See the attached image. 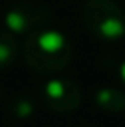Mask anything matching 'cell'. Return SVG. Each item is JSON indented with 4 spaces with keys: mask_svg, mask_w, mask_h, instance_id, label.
<instances>
[{
    "mask_svg": "<svg viewBox=\"0 0 125 127\" xmlns=\"http://www.w3.org/2000/svg\"><path fill=\"white\" fill-rule=\"evenodd\" d=\"M72 42L63 32L42 28L26 37L24 61L37 74H57L72 61Z\"/></svg>",
    "mask_w": 125,
    "mask_h": 127,
    "instance_id": "cell-1",
    "label": "cell"
},
{
    "mask_svg": "<svg viewBox=\"0 0 125 127\" xmlns=\"http://www.w3.org/2000/svg\"><path fill=\"white\" fill-rule=\"evenodd\" d=\"M83 22L98 41L118 42L125 37V11L114 0H87Z\"/></svg>",
    "mask_w": 125,
    "mask_h": 127,
    "instance_id": "cell-2",
    "label": "cell"
},
{
    "mask_svg": "<svg viewBox=\"0 0 125 127\" xmlns=\"http://www.w3.org/2000/svg\"><path fill=\"white\" fill-rule=\"evenodd\" d=\"M41 99L51 112L66 114L79 107L81 89L75 81L66 77H53L46 81L41 89Z\"/></svg>",
    "mask_w": 125,
    "mask_h": 127,
    "instance_id": "cell-3",
    "label": "cell"
},
{
    "mask_svg": "<svg viewBox=\"0 0 125 127\" xmlns=\"http://www.w3.org/2000/svg\"><path fill=\"white\" fill-rule=\"evenodd\" d=\"M50 20V9L44 6H15L4 17L6 30L13 35H31L46 28Z\"/></svg>",
    "mask_w": 125,
    "mask_h": 127,
    "instance_id": "cell-4",
    "label": "cell"
},
{
    "mask_svg": "<svg viewBox=\"0 0 125 127\" xmlns=\"http://www.w3.org/2000/svg\"><path fill=\"white\" fill-rule=\"evenodd\" d=\"M94 103L105 112H123L125 111V94L114 87H103L96 90L94 94Z\"/></svg>",
    "mask_w": 125,
    "mask_h": 127,
    "instance_id": "cell-5",
    "label": "cell"
},
{
    "mask_svg": "<svg viewBox=\"0 0 125 127\" xmlns=\"http://www.w3.org/2000/svg\"><path fill=\"white\" fill-rule=\"evenodd\" d=\"M19 55V44L15 35L7 30H0V70L9 68Z\"/></svg>",
    "mask_w": 125,
    "mask_h": 127,
    "instance_id": "cell-6",
    "label": "cell"
},
{
    "mask_svg": "<svg viewBox=\"0 0 125 127\" xmlns=\"http://www.w3.org/2000/svg\"><path fill=\"white\" fill-rule=\"evenodd\" d=\"M11 112L17 118H29L35 112V105H33L31 98L20 96V98H15V101L11 103Z\"/></svg>",
    "mask_w": 125,
    "mask_h": 127,
    "instance_id": "cell-7",
    "label": "cell"
},
{
    "mask_svg": "<svg viewBox=\"0 0 125 127\" xmlns=\"http://www.w3.org/2000/svg\"><path fill=\"white\" fill-rule=\"evenodd\" d=\"M118 77H120V81L125 85V59L118 64Z\"/></svg>",
    "mask_w": 125,
    "mask_h": 127,
    "instance_id": "cell-8",
    "label": "cell"
}]
</instances>
